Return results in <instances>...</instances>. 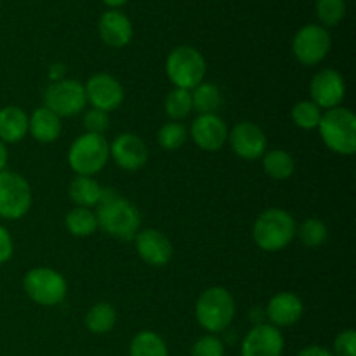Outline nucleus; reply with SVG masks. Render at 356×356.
<instances>
[{
  "label": "nucleus",
  "instance_id": "29",
  "mask_svg": "<svg viewBox=\"0 0 356 356\" xmlns=\"http://www.w3.org/2000/svg\"><path fill=\"white\" fill-rule=\"evenodd\" d=\"M292 120L302 131H313V129H318L322 110L313 101H299L292 108Z\"/></svg>",
  "mask_w": 356,
  "mask_h": 356
},
{
  "label": "nucleus",
  "instance_id": "38",
  "mask_svg": "<svg viewBox=\"0 0 356 356\" xmlns=\"http://www.w3.org/2000/svg\"><path fill=\"white\" fill-rule=\"evenodd\" d=\"M49 76H51L54 82H58V80H63V79H65V66H61V65L52 66V68L49 70Z\"/></svg>",
  "mask_w": 356,
  "mask_h": 356
},
{
  "label": "nucleus",
  "instance_id": "9",
  "mask_svg": "<svg viewBox=\"0 0 356 356\" xmlns=\"http://www.w3.org/2000/svg\"><path fill=\"white\" fill-rule=\"evenodd\" d=\"M44 103V106L58 115L59 118L73 117L86 108V89L82 83L73 79L58 80L45 89Z\"/></svg>",
  "mask_w": 356,
  "mask_h": 356
},
{
  "label": "nucleus",
  "instance_id": "8",
  "mask_svg": "<svg viewBox=\"0 0 356 356\" xmlns=\"http://www.w3.org/2000/svg\"><path fill=\"white\" fill-rule=\"evenodd\" d=\"M31 207V188L21 174L13 170L0 172V218L16 221Z\"/></svg>",
  "mask_w": 356,
  "mask_h": 356
},
{
  "label": "nucleus",
  "instance_id": "6",
  "mask_svg": "<svg viewBox=\"0 0 356 356\" xmlns=\"http://www.w3.org/2000/svg\"><path fill=\"white\" fill-rule=\"evenodd\" d=\"M207 65L200 51L190 45H179L167 56L165 73L174 87L193 90L198 83L204 82Z\"/></svg>",
  "mask_w": 356,
  "mask_h": 356
},
{
  "label": "nucleus",
  "instance_id": "26",
  "mask_svg": "<svg viewBox=\"0 0 356 356\" xmlns=\"http://www.w3.org/2000/svg\"><path fill=\"white\" fill-rule=\"evenodd\" d=\"M191 101H193V110L200 115L218 113L219 108L222 106V94L214 83L202 82L191 90Z\"/></svg>",
  "mask_w": 356,
  "mask_h": 356
},
{
  "label": "nucleus",
  "instance_id": "3",
  "mask_svg": "<svg viewBox=\"0 0 356 356\" xmlns=\"http://www.w3.org/2000/svg\"><path fill=\"white\" fill-rule=\"evenodd\" d=\"M195 316L202 329L211 334H219L232 325L235 318V299L228 289L216 285L207 289L198 298Z\"/></svg>",
  "mask_w": 356,
  "mask_h": 356
},
{
  "label": "nucleus",
  "instance_id": "25",
  "mask_svg": "<svg viewBox=\"0 0 356 356\" xmlns=\"http://www.w3.org/2000/svg\"><path fill=\"white\" fill-rule=\"evenodd\" d=\"M115 323H117V312L110 302H97L86 315L87 330L96 334V336L111 332Z\"/></svg>",
  "mask_w": 356,
  "mask_h": 356
},
{
  "label": "nucleus",
  "instance_id": "17",
  "mask_svg": "<svg viewBox=\"0 0 356 356\" xmlns=\"http://www.w3.org/2000/svg\"><path fill=\"white\" fill-rule=\"evenodd\" d=\"M134 242L139 257L146 264H149V266L162 268L165 264H169L170 259H172V243L167 238L165 233H162L160 229L148 228L143 229V232H138Z\"/></svg>",
  "mask_w": 356,
  "mask_h": 356
},
{
  "label": "nucleus",
  "instance_id": "30",
  "mask_svg": "<svg viewBox=\"0 0 356 356\" xmlns=\"http://www.w3.org/2000/svg\"><path fill=\"white\" fill-rule=\"evenodd\" d=\"M188 139V129L179 122H169V124L162 125L156 134V141L167 152H176L181 146L186 143Z\"/></svg>",
  "mask_w": 356,
  "mask_h": 356
},
{
  "label": "nucleus",
  "instance_id": "10",
  "mask_svg": "<svg viewBox=\"0 0 356 356\" xmlns=\"http://www.w3.org/2000/svg\"><path fill=\"white\" fill-rule=\"evenodd\" d=\"M332 45V38L325 26L306 24L296 33L292 52L301 65L315 66L327 58Z\"/></svg>",
  "mask_w": 356,
  "mask_h": 356
},
{
  "label": "nucleus",
  "instance_id": "14",
  "mask_svg": "<svg viewBox=\"0 0 356 356\" xmlns=\"http://www.w3.org/2000/svg\"><path fill=\"white\" fill-rule=\"evenodd\" d=\"M191 139L204 152H218L228 141V125L218 113L198 115L190 129Z\"/></svg>",
  "mask_w": 356,
  "mask_h": 356
},
{
  "label": "nucleus",
  "instance_id": "2",
  "mask_svg": "<svg viewBox=\"0 0 356 356\" xmlns=\"http://www.w3.org/2000/svg\"><path fill=\"white\" fill-rule=\"evenodd\" d=\"M298 233L296 219L278 207L261 212L252 228L254 242L264 252H280L294 240Z\"/></svg>",
  "mask_w": 356,
  "mask_h": 356
},
{
  "label": "nucleus",
  "instance_id": "12",
  "mask_svg": "<svg viewBox=\"0 0 356 356\" xmlns=\"http://www.w3.org/2000/svg\"><path fill=\"white\" fill-rule=\"evenodd\" d=\"M309 94H312V101L320 110H332L343 103L346 96V82L337 70H320L312 79Z\"/></svg>",
  "mask_w": 356,
  "mask_h": 356
},
{
  "label": "nucleus",
  "instance_id": "7",
  "mask_svg": "<svg viewBox=\"0 0 356 356\" xmlns=\"http://www.w3.org/2000/svg\"><path fill=\"white\" fill-rule=\"evenodd\" d=\"M28 298L40 306H58L68 294V284L59 271L52 268H33L23 278Z\"/></svg>",
  "mask_w": 356,
  "mask_h": 356
},
{
  "label": "nucleus",
  "instance_id": "40",
  "mask_svg": "<svg viewBox=\"0 0 356 356\" xmlns=\"http://www.w3.org/2000/svg\"><path fill=\"white\" fill-rule=\"evenodd\" d=\"M103 2L106 3V6H110V7H113V9H117V7L124 6V3L127 2V0H103Z\"/></svg>",
  "mask_w": 356,
  "mask_h": 356
},
{
  "label": "nucleus",
  "instance_id": "13",
  "mask_svg": "<svg viewBox=\"0 0 356 356\" xmlns=\"http://www.w3.org/2000/svg\"><path fill=\"white\" fill-rule=\"evenodd\" d=\"M285 339L280 329L271 323H257L247 332L240 346V356H282Z\"/></svg>",
  "mask_w": 356,
  "mask_h": 356
},
{
  "label": "nucleus",
  "instance_id": "32",
  "mask_svg": "<svg viewBox=\"0 0 356 356\" xmlns=\"http://www.w3.org/2000/svg\"><path fill=\"white\" fill-rule=\"evenodd\" d=\"M316 14L323 26H336L344 19L346 2L344 0H316Z\"/></svg>",
  "mask_w": 356,
  "mask_h": 356
},
{
  "label": "nucleus",
  "instance_id": "36",
  "mask_svg": "<svg viewBox=\"0 0 356 356\" xmlns=\"http://www.w3.org/2000/svg\"><path fill=\"white\" fill-rule=\"evenodd\" d=\"M14 243L6 226H0V264H6L13 257Z\"/></svg>",
  "mask_w": 356,
  "mask_h": 356
},
{
  "label": "nucleus",
  "instance_id": "35",
  "mask_svg": "<svg viewBox=\"0 0 356 356\" xmlns=\"http://www.w3.org/2000/svg\"><path fill=\"white\" fill-rule=\"evenodd\" d=\"M332 353L334 356H356V332L353 329L337 334Z\"/></svg>",
  "mask_w": 356,
  "mask_h": 356
},
{
  "label": "nucleus",
  "instance_id": "37",
  "mask_svg": "<svg viewBox=\"0 0 356 356\" xmlns=\"http://www.w3.org/2000/svg\"><path fill=\"white\" fill-rule=\"evenodd\" d=\"M298 356H334L332 351H329L323 346H316V344H312V346H306L305 350H301Z\"/></svg>",
  "mask_w": 356,
  "mask_h": 356
},
{
  "label": "nucleus",
  "instance_id": "24",
  "mask_svg": "<svg viewBox=\"0 0 356 356\" xmlns=\"http://www.w3.org/2000/svg\"><path fill=\"white\" fill-rule=\"evenodd\" d=\"M264 172L277 181H285L294 174L296 160L285 149H271L263 155Z\"/></svg>",
  "mask_w": 356,
  "mask_h": 356
},
{
  "label": "nucleus",
  "instance_id": "5",
  "mask_svg": "<svg viewBox=\"0 0 356 356\" xmlns=\"http://www.w3.org/2000/svg\"><path fill=\"white\" fill-rule=\"evenodd\" d=\"M108 159H110V143L104 136L90 134V132L79 136L68 149V163L76 176L92 177L94 174L103 170Z\"/></svg>",
  "mask_w": 356,
  "mask_h": 356
},
{
  "label": "nucleus",
  "instance_id": "28",
  "mask_svg": "<svg viewBox=\"0 0 356 356\" xmlns=\"http://www.w3.org/2000/svg\"><path fill=\"white\" fill-rule=\"evenodd\" d=\"M193 111V101H191V90L177 89L174 87L165 97V113L174 122L183 120Z\"/></svg>",
  "mask_w": 356,
  "mask_h": 356
},
{
  "label": "nucleus",
  "instance_id": "27",
  "mask_svg": "<svg viewBox=\"0 0 356 356\" xmlns=\"http://www.w3.org/2000/svg\"><path fill=\"white\" fill-rule=\"evenodd\" d=\"M65 225L73 236L86 238V236H90L97 229L96 212L86 207H75L66 214Z\"/></svg>",
  "mask_w": 356,
  "mask_h": 356
},
{
  "label": "nucleus",
  "instance_id": "11",
  "mask_svg": "<svg viewBox=\"0 0 356 356\" xmlns=\"http://www.w3.org/2000/svg\"><path fill=\"white\" fill-rule=\"evenodd\" d=\"M86 89L87 103L96 110L110 113L124 103V87L110 73H96L87 80Z\"/></svg>",
  "mask_w": 356,
  "mask_h": 356
},
{
  "label": "nucleus",
  "instance_id": "18",
  "mask_svg": "<svg viewBox=\"0 0 356 356\" xmlns=\"http://www.w3.org/2000/svg\"><path fill=\"white\" fill-rule=\"evenodd\" d=\"M305 313L301 298L292 292H278L266 306V316L273 327H291L301 320Z\"/></svg>",
  "mask_w": 356,
  "mask_h": 356
},
{
  "label": "nucleus",
  "instance_id": "4",
  "mask_svg": "<svg viewBox=\"0 0 356 356\" xmlns=\"http://www.w3.org/2000/svg\"><path fill=\"white\" fill-rule=\"evenodd\" d=\"M320 136L330 152L351 156L356 152V117L351 110L343 106L332 108L322 113L318 124Z\"/></svg>",
  "mask_w": 356,
  "mask_h": 356
},
{
  "label": "nucleus",
  "instance_id": "19",
  "mask_svg": "<svg viewBox=\"0 0 356 356\" xmlns=\"http://www.w3.org/2000/svg\"><path fill=\"white\" fill-rule=\"evenodd\" d=\"M99 35L110 47H125L132 38V23L117 9L106 10L99 19Z\"/></svg>",
  "mask_w": 356,
  "mask_h": 356
},
{
  "label": "nucleus",
  "instance_id": "33",
  "mask_svg": "<svg viewBox=\"0 0 356 356\" xmlns=\"http://www.w3.org/2000/svg\"><path fill=\"white\" fill-rule=\"evenodd\" d=\"M190 356H225V343L216 334H207L195 341Z\"/></svg>",
  "mask_w": 356,
  "mask_h": 356
},
{
  "label": "nucleus",
  "instance_id": "21",
  "mask_svg": "<svg viewBox=\"0 0 356 356\" xmlns=\"http://www.w3.org/2000/svg\"><path fill=\"white\" fill-rule=\"evenodd\" d=\"M28 132V115L19 106H6L0 110V141L3 145L19 143Z\"/></svg>",
  "mask_w": 356,
  "mask_h": 356
},
{
  "label": "nucleus",
  "instance_id": "34",
  "mask_svg": "<svg viewBox=\"0 0 356 356\" xmlns=\"http://www.w3.org/2000/svg\"><path fill=\"white\" fill-rule=\"evenodd\" d=\"M83 127L90 134H99L103 136L104 132L110 127V117L104 111L96 110V108H90L89 111H86L83 115Z\"/></svg>",
  "mask_w": 356,
  "mask_h": 356
},
{
  "label": "nucleus",
  "instance_id": "15",
  "mask_svg": "<svg viewBox=\"0 0 356 356\" xmlns=\"http://www.w3.org/2000/svg\"><path fill=\"white\" fill-rule=\"evenodd\" d=\"M228 141L233 152L243 160H257L266 153V134L252 122L236 124L228 134Z\"/></svg>",
  "mask_w": 356,
  "mask_h": 356
},
{
  "label": "nucleus",
  "instance_id": "1",
  "mask_svg": "<svg viewBox=\"0 0 356 356\" xmlns=\"http://www.w3.org/2000/svg\"><path fill=\"white\" fill-rule=\"evenodd\" d=\"M97 228L117 240H134L141 226L138 207L127 198L120 197L111 188H103V195L96 211Z\"/></svg>",
  "mask_w": 356,
  "mask_h": 356
},
{
  "label": "nucleus",
  "instance_id": "31",
  "mask_svg": "<svg viewBox=\"0 0 356 356\" xmlns=\"http://www.w3.org/2000/svg\"><path fill=\"white\" fill-rule=\"evenodd\" d=\"M299 236H301L302 243L306 247H322L329 238V229H327L325 222L318 218H308L302 221L301 228H299Z\"/></svg>",
  "mask_w": 356,
  "mask_h": 356
},
{
  "label": "nucleus",
  "instance_id": "16",
  "mask_svg": "<svg viewBox=\"0 0 356 356\" xmlns=\"http://www.w3.org/2000/svg\"><path fill=\"white\" fill-rule=\"evenodd\" d=\"M110 155L120 169L134 172L143 169L148 162V146L138 134L124 132L110 145Z\"/></svg>",
  "mask_w": 356,
  "mask_h": 356
},
{
  "label": "nucleus",
  "instance_id": "22",
  "mask_svg": "<svg viewBox=\"0 0 356 356\" xmlns=\"http://www.w3.org/2000/svg\"><path fill=\"white\" fill-rule=\"evenodd\" d=\"M70 198H72L73 204L76 207H97L101 200V195H103V188L97 183L96 179L89 176H76L75 179H72L68 188Z\"/></svg>",
  "mask_w": 356,
  "mask_h": 356
},
{
  "label": "nucleus",
  "instance_id": "23",
  "mask_svg": "<svg viewBox=\"0 0 356 356\" xmlns=\"http://www.w3.org/2000/svg\"><path fill=\"white\" fill-rule=\"evenodd\" d=\"M129 356H169V348L162 336L153 330H141L132 337Z\"/></svg>",
  "mask_w": 356,
  "mask_h": 356
},
{
  "label": "nucleus",
  "instance_id": "39",
  "mask_svg": "<svg viewBox=\"0 0 356 356\" xmlns=\"http://www.w3.org/2000/svg\"><path fill=\"white\" fill-rule=\"evenodd\" d=\"M7 162H9V152H7V146L0 141V172L6 170Z\"/></svg>",
  "mask_w": 356,
  "mask_h": 356
},
{
  "label": "nucleus",
  "instance_id": "20",
  "mask_svg": "<svg viewBox=\"0 0 356 356\" xmlns=\"http://www.w3.org/2000/svg\"><path fill=\"white\" fill-rule=\"evenodd\" d=\"M61 118L52 113L49 108H37L31 117H28V132L38 143H54L61 136Z\"/></svg>",
  "mask_w": 356,
  "mask_h": 356
}]
</instances>
